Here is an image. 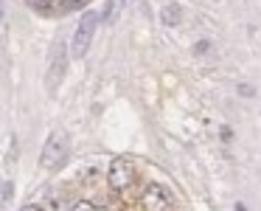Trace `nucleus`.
Here are the masks:
<instances>
[{
    "instance_id": "7",
    "label": "nucleus",
    "mask_w": 261,
    "mask_h": 211,
    "mask_svg": "<svg viewBox=\"0 0 261 211\" xmlns=\"http://www.w3.org/2000/svg\"><path fill=\"white\" fill-rule=\"evenodd\" d=\"M29 3H31L34 9H40V12H54L59 0H29Z\"/></svg>"
},
{
    "instance_id": "6",
    "label": "nucleus",
    "mask_w": 261,
    "mask_h": 211,
    "mask_svg": "<svg viewBox=\"0 0 261 211\" xmlns=\"http://www.w3.org/2000/svg\"><path fill=\"white\" fill-rule=\"evenodd\" d=\"M163 23H166V26H177V23H180V6H177V3H166V9H163Z\"/></svg>"
},
{
    "instance_id": "3",
    "label": "nucleus",
    "mask_w": 261,
    "mask_h": 211,
    "mask_svg": "<svg viewBox=\"0 0 261 211\" xmlns=\"http://www.w3.org/2000/svg\"><path fill=\"white\" fill-rule=\"evenodd\" d=\"M135 180V172H132V163L124 158H115L107 169V183L115 189V192H124L129 183Z\"/></svg>"
},
{
    "instance_id": "12",
    "label": "nucleus",
    "mask_w": 261,
    "mask_h": 211,
    "mask_svg": "<svg viewBox=\"0 0 261 211\" xmlns=\"http://www.w3.org/2000/svg\"><path fill=\"white\" fill-rule=\"evenodd\" d=\"M208 51V42H197V54H205Z\"/></svg>"
},
{
    "instance_id": "8",
    "label": "nucleus",
    "mask_w": 261,
    "mask_h": 211,
    "mask_svg": "<svg viewBox=\"0 0 261 211\" xmlns=\"http://www.w3.org/2000/svg\"><path fill=\"white\" fill-rule=\"evenodd\" d=\"M70 211H96V205H93L90 200H76V203L70 205Z\"/></svg>"
},
{
    "instance_id": "4",
    "label": "nucleus",
    "mask_w": 261,
    "mask_h": 211,
    "mask_svg": "<svg viewBox=\"0 0 261 211\" xmlns=\"http://www.w3.org/2000/svg\"><path fill=\"white\" fill-rule=\"evenodd\" d=\"M171 205V197L160 183H149L141 194V208L143 211H166Z\"/></svg>"
},
{
    "instance_id": "9",
    "label": "nucleus",
    "mask_w": 261,
    "mask_h": 211,
    "mask_svg": "<svg viewBox=\"0 0 261 211\" xmlns=\"http://www.w3.org/2000/svg\"><path fill=\"white\" fill-rule=\"evenodd\" d=\"M12 194H14L12 180H3V203H6V205H9V200H12Z\"/></svg>"
},
{
    "instance_id": "1",
    "label": "nucleus",
    "mask_w": 261,
    "mask_h": 211,
    "mask_svg": "<svg viewBox=\"0 0 261 211\" xmlns=\"http://www.w3.org/2000/svg\"><path fill=\"white\" fill-rule=\"evenodd\" d=\"M96 26H98V14L96 12H85V14H82L79 26H76L73 37H70V57L82 59L87 54L90 40H93V34H96Z\"/></svg>"
},
{
    "instance_id": "5",
    "label": "nucleus",
    "mask_w": 261,
    "mask_h": 211,
    "mask_svg": "<svg viewBox=\"0 0 261 211\" xmlns=\"http://www.w3.org/2000/svg\"><path fill=\"white\" fill-rule=\"evenodd\" d=\"M62 42H57V48H54V59H51V74H48V87H57L59 85V79H62V74H65V51H62Z\"/></svg>"
},
{
    "instance_id": "2",
    "label": "nucleus",
    "mask_w": 261,
    "mask_h": 211,
    "mask_svg": "<svg viewBox=\"0 0 261 211\" xmlns=\"http://www.w3.org/2000/svg\"><path fill=\"white\" fill-rule=\"evenodd\" d=\"M65 158H68V138L62 132H51L45 147H42V155H40L42 169H57V166H62Z\"/></svg>"
},
{
    "instance_id": "11",
    "label": "nucleus",
    "mask_w": 261,
    "mask_h": 211,
    "mask_svg": "<svg viewBox=\"0 0 261 211\" xmlns=\"http://www.w3.org/2000/svg\"><path fill=\"white\" fill-rule=\"evenodd\" d=\"M20 211H45V208H40V205H34V203H29V205H23Z\"/></svg>"
},
{
    "instance_id": "10",
    "label": "nucleus",
    "mask_w": 261,
    "mask_h": 211,
    "mask_svg": "<svg viewBox=\"0 0 261 211\" xmlns=\"http://www.w3.org/2000/svg\"><path fill=\"white\" fill-rule=\"evenodd\" d=\"M51 211H65V197H51Z\"/></svg>"
}]
</instances>
